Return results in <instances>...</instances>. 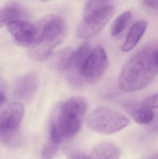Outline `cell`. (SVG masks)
Returning <instances> with one entry per match:
<instances>
[{"mask_svg":"<svg viewBox=\"0 0 158 159\" xmlns=\"http://www.w3.org/2000/svg\"><path fill=\"white\" fill-rule=\"evenodd\" d=\"M107 55L104 48L97 46L90 51L83 68L85 81L91 85L97 83L108 67Z\"/></svg>","mask_w":158,"mask_h":159,"instance_id":"6","label":"cell"},{"mask_svg":"<svg viewBox=\"0 0 158 159\" xmlns=\"http://www.w3.org/2000/svg\"><path fill=\"white\" fill-rule=\"evenodd\" d=\"M36 35L29 47V57L35 61L48 58L66 38L67 26L59 16L47 15L42 18L35 25Z\"/></svg>","mask_w":158,"mask_h":159,"instance_id":"3","label":"cell"},{"mask_svg":"<svg viewBox=\"0 0 158 159\" xmlns=\"http://www.w3.org/2000/svg\"><path fill=\"white\" fill-rule=\"evenodd\" d=\"M7 30L18 45L29 47L35 40L36 29L35 25L20 19L10 21Z\"/></svg>","mask_w":158,"mask_h":159,"instance_id":"9","label":"cell"},{"mask_svg":"<svg viewBox=\"0 0 158 159\" xmlns=\"http://www.w3.org/2000/svg\"><path fill=\"white\" fill-rule=\"evenodd\" d=\"M88 107L87 101L81 96L72 97L59 106L51 123V142L59 145L76 136L81 128Z\"/></svg>","mask_w":158,"mask_h":159,"instance_id":"2","label":"cell"},{"mask_svg":"<svg viewBox=\"0 0 158 159\" xmlns=\"http://www.w3.org/2000/svg\"><path fill=\"white\" fill-rule=\"evenodd\" d=\"M130 112L133 119L140 124H148L155 117L154 110L140 107L137 105L131 107Z\"/></svg>","mask_w":158,"mask_h":159,"instance_id":"15","label":"cell"},{"mask_svg":"<svg viewBox=\"0 0 158 159\" xmlns=\"http://www.w3.org/2000/svg\"><path fill=\"white\" fill-rule=\"evenodd\" d=\"M67 159H88L87 155L79 151H70L66 154Z\"/></svg>","mask_w":158,"mask_h":159,"instance_id":"20","label":"cell"},{"mask_svg":"<svg viewBox=\"0 0 158 159\" xmlns=\"http://www.w3.org/2000/svg\"><path fill=\"white\" fill-rule=\"evenodd\" d=\"M74 51L71 48L66 47L58 51L52 58L53 67L59 71L65 72Z\"/></svg>","mask_w":158,"mask_h":159,"instance_id":"13","label":"cell"},{"mask_svg":"<svg viewBox=\"0 0 158 159\" xmlns=\"http://www.w3.org/2000/svg\"><path fill=\"white\" fill-rule=\"evenodd\" d=\"M41 2H48L50 0H40Z\"/></svg>","mask_w":158,"mask_h":159,"instance_id":"23","label":"cell"},{"mask_svg":"<svg viewBox=\"0 0 158 159\" xmlns=\"http://www.w3.org/2000/svg\"><path fill=\"white\" fill-rule=\"evenodd\" d=\"M38 85L37 75L33 72L28 73L18 80L15 87V95L21 101L29 102L36 93Z\"/></svg>","mask_w":158,"mask_h":159,"instance_id":"10","label":"cell"},{"mask_svg":"<svg viewBox=\"0 0 158 159\" xmlns=\"http://www.w3.org/2000/svg\"><path fill=\"white\" fill-rule=\"evenodd\" d=\"M59 148V145L56 144L50 141L43 149L42 159H52L56 155Z\"/></svg>","mask_w":158,"mask_h":159,"instance_id":"18","label":"cell"},{"mask_svg":"<svg viewBox=\"0 0 158 159\" xmlns=\"http://www.w3.org/2000/svg\"><path fill=\"white\" fill-rule=\"evenodd\" d=\"M115 12V7L110 6L83 18L77 29V36L79 38H88L96 35L108 23Z\"/></svg>","mask_w":158,"mask_h":159,"instance_id":"7","label":"cell"},{"mask_svg":"<svg viewBox=\"0 0 158 159\" xmlns=\"http://www.w3.org/2000/svg\"><path fill=\"white\" fill-rule=\"evenodd\" d=\"M113 0H88L84 7L83 18L89 16L108 7Z\"/></svg>","mask_w":158,"mask_h":159,"instance_id":"16","label":"cell"},{"mask_svg":"<svg viewBox=\"0 0 158 159\" xmlns=\"http://www.w3.org/2000/svg\"><path fill=\"white\" fill-rule=\"evenodd\" d=\"M146 22L144 20L136 21L131 27L122 49L127 52L132 50L139 43L146 30Z\"/></svg>","mask_w":158,"mask_h":159,"instance_id":"11","label":"cell"},{"mask_svg":"<svg viewBox=\"0 0 158 159\" xmlns=\"http://www.w3.org/2000/svg\"><path fill=\"white\" fill-rule=\"evenodd\" d=\"M125 115L107 107H96L90 112L85 124L91 130L105 135L117 132L130 124Z\"/></svg>","mask_w":158,"mask_h":159,"instance_id":"4","label":"cell"},{"mask_svg":"<svg viewBox=\"0 0 158 159\" xmlns=\"http://www.w3.org/2000/svg\"><path fill=\"white\" fill-rule=\"evenodd\" d=\"M25 114L23 104L14 102L6 106L0 113V135L3 142L15 145L18 141L17 131Z\"/></svg>","mask_w":158,"mask_h":159,"instance_id":"5","label":"cell"},{"mask_svg":"<svg viewBox=\"0 0 158 159\" xmlns=\"http://www.w3.org/2000/svg\"><path fill=\"white\" fill-rule=\"evenodd\" d=\"M6 102V97L4 93L0 91V108Z\"/></svg>","mask_w":158,"mask_h":159,"instance_id":"22","label":"cell"},{"mask_svg":"<svg viewBox=\"0 0 158 159\" xmlns=\"http://www.w3.org/2000/svg\"><path fill=\"white\" fill-rule=\"evenodd\" d=\"M143 4L148 8L157 10L158 0H143Z\"/></svg>","mask_w":158,"mask_h":159,"instance_id":"21","label":"cell"},{"mask_svg":"<svg viewBox=\"0 0 158 159\" xmlns=\"http://www.w3.org/2000/svg\"><path fill=\"white\" fill-rule=\"evenodd\" d=\"M91 50L90 43L86 41L83 42L77 50L74 51L65 72L68 81L71 86L78 88L84 83L83 68Z\"/></svg>","mask_w":158,"mask_h":159,"instance_id":"8","label":"cell"},{"mask_svg":"<svg viewBox=\"0 0 158 159\" xmlns=\"http://www.w3.org/2000/svg\"><path fill=\"white\" fill-rule=\"evenodd\" d=\"M137 106L143 108L155 110L158 107V94L154 93L141 101Z\"/></svg>","mask_w":158,"mask_h":159,"instance_id":"19","label":"cell"},{"mask_svg":"<svg viewBox=\"0 0 158 159\" xmlns=\"http://www.w3.org/2000/svg\"><path fill=\"white\" fill-rule=\"evenodd\" d=\"M158 72V45L153 42L126 62L119 77V87L125 92L143 89L153 82Z\"/></svg>","mask_w":158,"mask_h":159,"instance_id":"1","label":"cell"},{"mask_svg":"<svg viewBox=\"0 0 158 159\" xmlns=\"http://www.w3.org/2000/svg\"><path fill=\"white\" fill-rule=\"evenodd\" d=\"M22 14V9L18 5H10L0 8V28L7 25L12 20L19 19Z\"/></svg>","mask_w":158,"mask_h":159,"instance_id":"14","label":"cell"},{"mask_svg":"<svg viewBox=\"0 0 158 159\" xmlns=\"http://www.w3.org/2000/svg\"><path fill=\"white\" fill-rule=\"evenodd\" d=\"M120 151L114 144L103 143L96 146L88 156V159H119Z\"/></svg>","mask_w":158,"mask_h":159,"instance_id":"12","label":"cell"},{"mask_svg":"<svg viewBox=\"0 0 158 159\" xmlns=\"http://www.w3.org/2000/svg\"><path fill=\"white\" fill-rule=\"evenodd\" d=\"M132 14L126 11L120 15L113 22L111 27V34L117 36L120 34L127 27L131 18Z\"/></svg>","mask_w":158,"mask_h":159,"instance_id":"17","label":"cell"}]
</instances>
